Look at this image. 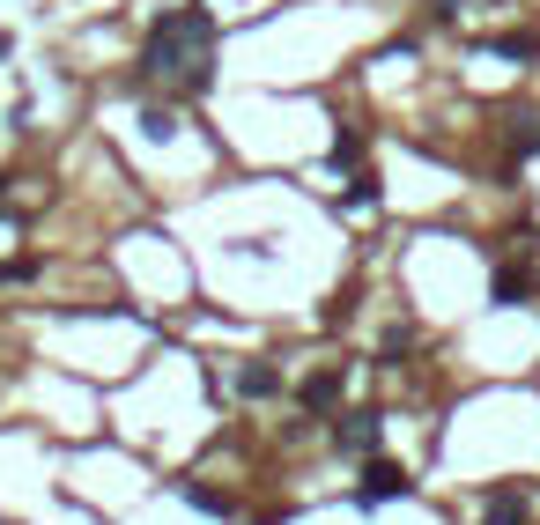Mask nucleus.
<instances>
[{
    "label": "nucleus",
    "mask_w": 540,
    "mask_h": 525,
    "mask_svg": "<svg viewBox=\"0 0 540 525\" xmlns=\"http://www.w3.org/2000/svg\"><path fill=\"white\" fill-rule=\"evenodd\" d=\"M496 304H518V296H533V274H518V267H504V274H496Z\"/></svg>",
    "instance_id": "nucleus-5"
},
{
    "label": "nucleus",
    "mask_w": 540,
    "mask_h": 525,
    "mask_svg": "<svg viewBox=\"0 0 540 525\" xmlns=\"http://www.w3.org/2000/svg\"><path fill=\"white\" fill-rule=\"evenodd\" d=\"M481 518H489V525H526V496H518V489L481 496Z\"/></svg>",
    "instance_id": "nucleus-3"
},
{
    "label": "nucleus",
    "mask_w": 540,
    "mask_h": 525,
    "mask_svg": "<svg viewBox=\"0 0 540 525\" xmlns=\"http://www.w3.org/2000/svg\"><path fill=\"white\" fill-rule=\"evenodd\" d=\"M274 385H282V378H274V370H267V363H252V370H245V378H237V392H245V400H267V392H274Z\"/></svg>",
    "instance_id": "nucleus-7"
},
{
    "label": "nucleus",
    "mask_w": 540,
    "mask_h": 525,
    "mask_svg": "<svg viewBox=\"0 0 540 525\" xmlns=\"http://www.w3.org/2000/svg\"><path fill=\"white\" fill-rule=\"evenodd\" d=\"M333 400H341V378H333V370L304 378V407H333Z\"/></svg>",
    "instance_id": "nucleus-6"
},
{
    "label": "nucleus",
    "mask_w": 540,
    "mask_h": 525,
    "mask_svg": "<svg viewBox=\"0 0 540 525\" xmlns=\"http://www.w3.org/2000/svg\"><path fill=\"white\" fill-rule=\"evenodd\" d=\"M208 45H215V23L200 8H171L156 30H148V74H171L178 82V67H185V97H200V89L215 82V60H208Z\"/></svg>",
    "instance_id": "nucleus-1"
},
{
    "label": "nucleus",
    "mask_w": 540,
    "mask_h": 525,
    "mask_svg": "<svg viewBox=\"0 0 540 525\" xmlns=\"http://www.w3.org/2000/svg\"><path fill=\"white\" fill-rule=\"evenodd\" d=\"M341 452H378V415H348L341 422Z\"/></svg>",
    "instance_id": "nucleus-4"
},
{
    "label": "nucleus",
    "mask_w": 540,
    "mask_h": 525,
    "mask_svg": "<svg viewBox=\"0 0 540 525\" xmlns=\"http://www.w3.org/2000/svg\"><path fill=\"white\" fill-rule=\"evenodd\" d=\"M393 496H407V474L393 459H370L363 466V503H393Z\"/></svg>",
    "instance_id": "nucleus-2"
}]
</instances>
